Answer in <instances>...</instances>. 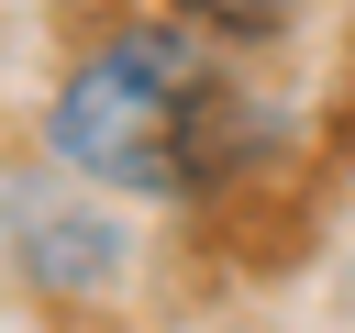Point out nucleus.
<instances>
[{"mask_svg":"<svg viewBox=\"0 0 355 333\" xmlns=\"http://www.w3.org/2000/svg\"><path fill=\"white\" fill-rule=\"evenodd\" d=\"M211 100H222L211 33L200 22H133V33H111L67 67V89L44 111V144L100 189L178 200V166H189V133H200Z\"/></svg>","mask_w":355,"mask_h":333,"instance_id":"nucleus-1","label":"nucleus"},{"mask_svg":"<svg viewBox=\"0 0 355 333\" xmlns=\"http://www.w3.org/2000/svg\"><path fill=\"white\" fill-rule=\"evenodd\" d=\"M200 33H277L288 22V0H178Z\"/></svg>","mask_w":355,"mask_h":333,"instance_id":"nucleus-2","label":"nucleus"},{"mask_svg":"<svg viewBox=\"0 0 355 333\" xmlns=\"http://www.w3.org/2000/svg\"><path fill=\"white\" fill-rule=\"evenodd\" d=\"M44 333H122V322H111V311H78V300H55V322H44Z\"/></svg>","mask_w":355,"mask_h":333,"instance_id":"nucleus-3","label":"nucleus"}]
</instances>
